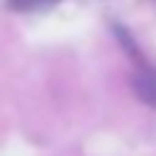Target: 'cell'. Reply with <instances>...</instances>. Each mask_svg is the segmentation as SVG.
I'll list each match as a JSON object with an SVG mask.
<instances>
[{
	"mask_svg": "<svg viewBox=\"0 0 156 156\" xmlns=\"http://www.w3.org/2000/svg\"><path fill=\"white\" fill-rule=\"evenodd\" d=\"M135 94L146 101V104L156 107V70L154 68H143V70L135 76Z\"/></svg>",
	"mask_w": 156,
	"mask_h": 156,
	"instance_id": "1",
	"label": "cell"
},
{
	"mask_svg": "<svg viewBox=\"0 0 156 156\" xmlns=\"http://www.w3.org/2000/svg\"><path fill=\"white\" fill-rule=\"evenodd\" d=\"M8 3L16 11H44V8H52L60 0H8Z\"/></svg>",
	"mask_w": 156,
	"mask_h": 156,
	"instance_id": "2",
	"label": "cell"
}]
</instances>
